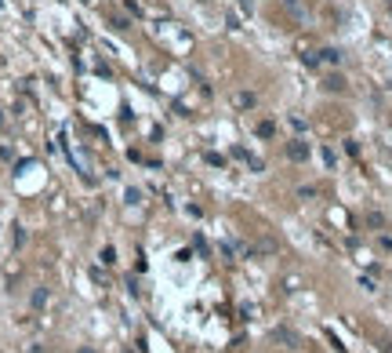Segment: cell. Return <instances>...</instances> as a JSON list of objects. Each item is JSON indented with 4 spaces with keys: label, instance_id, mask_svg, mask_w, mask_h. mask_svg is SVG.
<instances>
[{
    "label": "cell",
    "instance_id": "3",
    "mask_svg": "<svg viewBox=\"0 0 392 353\" xmlns=\"http://www.w3.org/2000/svg\"><path fill=\"white\" fill-rule=\"evenodd\" d=\"M273 131H276L273 120H262V124H258V135H262V139H273Z\"/></svg>",
    "mask_w": 392,
    "mask_h": 353
},
{
    "label": "cell",
    "instance_id": "7",
    "mask_svg": "<svg viewBox=\"0 0 392 353\" xmlns=\"http://www.w3.org/2000/svg\"><path fill=\"white\" fill-rule=\"evenodd\" d=\"M102 262H105V266H113V262H116V251H113V248H105V251H102Z\"/></svg>",
    "mask_w": 392,
    "mask_h": 353
},
{
    "label": "cell",
    "instance_id": "2",
    "mask_svg": "<svg viewBox=\"0 0 392 353\" xmlns=\"http://www.w3.org/2000/svg\"><path fill=\"white\" fill-rule=\"evenodd\" d=\"M273 339H276V342H287V346H294V335H291L287 328H276V331H273Z\"/></svg>",
    "mask_w": 392,
    "mask_h": 353
},
{
    "label": "cell",
    "instance_id": "1",
    "mask_svg": "<svg viewBox=\"0 0 392 353\" xmlns=\"http://www.w3.org/2000/svg\"><path fill=\"white\" fill-rule=\"evenodd\" d=\"M287 157H291V160H305V157H309V146H305L302 139L287 142Z\"/></svg>",
    "mask_w": 392,
    "mask_h": 353
},
{
    "label": "cell",
    "instance_id": "4",
    "mask_svg": "<svg viewBox=\"0 0 392 353\" xmlns=\"http://www.w3.org/2000/svg\"><path fill=\"white\" fill-rule=\"evenodd\" d=\"M33 306H37V310H40V306H48V291H44V288L33 291Z\"/></svg>",
    "mask_w": 392,
    "mask_h": 353
},
{
    "label": "cell",
    "instance_id": "9",
    "mask_svg": "<svg viewBox=\"0 0 392 353\" xmlns=\"http://www.w3.org/2000/svg\"><path fill=\"white\" fill-rule=\"evenodd\" d=\"M80 353H95V349H91V346H84V349H80Z\"/></svg>",
    "mask_w": 392,
    "mask_h": 353
},
{
    "label": "cell",
    "instance_id": "8",
    "mask_svg": "<svg viewBox=\"0 0 392 353\" xmlns=\"http://www.w3.org/2000/svg\"><path fill=\"white\" fill-rule=\"evenodd\" d=\"M320 55H323V58H327V62H341V55H338V51H334V48H327V51H320Z\"/></svg>",
    "mask_w": 392,
    "mask_h": 353
},
{
    "label": "cell",
    "instance_id": "5",
    "mask_svg": "<svg viewBox=\"0 0 392 353\" xmlns=\"http://www.w3.org/2000/svg\"><path fill=\"white\" fill-rule=\"evenodd\" d=\"M327 91H345V80L341 76H327Z\"/></svg>",
    "mask_w": 392,
    "mask_h": 353
},
{
    "label": "cell",
    "instance_id": "6",
    "mask_svg": "<svg viewBox=\"0 0 392 353\" xmlns=\"http://www.w3.org/2000/svg\"><path fill=\"white\" fill-rule=\"evenodd\" d=\"M236 106H243V110H247V106H254V95H247V91H243V95H236Z\"/></svg>",
    "mask_w": 392,
    "mask_h": 353
}]
</instances>
